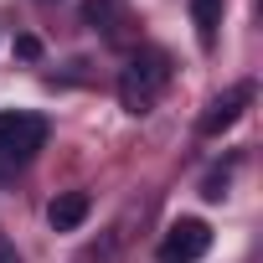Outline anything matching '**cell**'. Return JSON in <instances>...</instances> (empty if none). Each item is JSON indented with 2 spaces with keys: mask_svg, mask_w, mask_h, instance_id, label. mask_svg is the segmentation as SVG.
<instances>
[{
  "mask_svg": "<svg viewBox=\"0 0 263 263\" xmlns=\"http://www.w3.org/2000/svg\"><path fill=\"white\" fill-rule=\"evenodd\" d=\"M165 83H171V62L160 52H135L124 62V72H119V98H124L129 114H150L160 103Z\"/></svg>",
  "mask_w": 263,
  "mask_h": 263,
  "instance_id": "obj_1",
  "label": "cell"
},
{
  "mask_svg": "<svg viewBox=\"0 0 263 263\" xmlns=\"http://www.w3.org/2000/svg\"><path fill=\"white\" fill-rule=\"evenodd\" d=\"M47 145V119L42 114H0V165H21Z\"/></svg>",
  "mask_w": 263,
  "mask_h": 263,
  "instance_id": "obj_2",
  "label": "cell"
},
{
  "mask_svg": "<svg viewBox=\"0 0 263 263\" xmlns=\"http://www.w3.org/2000/svg\"><path fill=\"white\" fill-rule=\"evenodd\" d=\"M206 248H212V227L201 217H181V222H171V232L160 242V263H196Z\"/></svg>",
  "mask_w": 263,
  "mask_h": 263,
  "instance_id": "obj_3",
  "label": "cell"
},
{
  "mask_svg": "<svg viewBox=\"0 0 263 263\" xmlns=\"http://www.w3.org/2000/svg\"><path fill=\"white\" fill-rule=\"evenodd\" d=\"M253 103V83H237V88H227L206 114H201V135H222V129H232L237 119H242V108Z\"/></svg>",
  "mask_w": 263,
  "mask_h": 263,
  "instance_id": "obj_4",
  "label": "cell"
},
{
  "mask_svg": "<svg viewBox=\"0 0 263 263\" xmlns=\"http://www.w3.org/2000/svg\"><path fill=\"white\" fill-rule=\"evenodd\" d=\"M83 217H88V196H83V191H67V196H57V201L47 206V222H52L57 232L83 227Z\"/></svg>",
  "mask_w": 263,
  "mask_h": 263,
  "instance_id": "obj_5",
  "label": "cell"
},
{
  "mask_svg": "<svg viewBox=\"0 0 263 263\" xmlns=\"http://www.w3.org/2000/svg\"><path fill=\"white\" fill-rule=\"evenodd\" d=\"M222 6H227V0H191V16H196V36H201V47H212V42H217Z\"/></svg>",
  "mask_w": 263,
  "mask_h": 263,
  "instance_id": "obj_6",
  "label": "cell"
},
{
  "mask_svg": "<svg viewBox=\"0 0 263 263\" xmlns=\"http://www.w3.org/2000/svg\"><path fill=\"white\" fill-rule=\"evenodd\" d=\"M88 21H119V0H88Z\"/></svg>",
  "mask_w": 263,
  "mask_h": 263,
  "instance_id": "obj_7",
  "label": "cell"
},
{
  "mask_svg": "<svg viewBox=\"0 0 263 263\" xmlns=\"http://www.w3.org/2000/svg\"><path fill=\"white\" fill-rule=\"evenodd\" d=\"M0 263H21V258H16V248L6 242V232H0Z\"/></svg>",
  "mask_w": 263,
  "mask_h": 263,
  "instance_id": "obj_8",
  "label": "cell"
}]
</instances>
